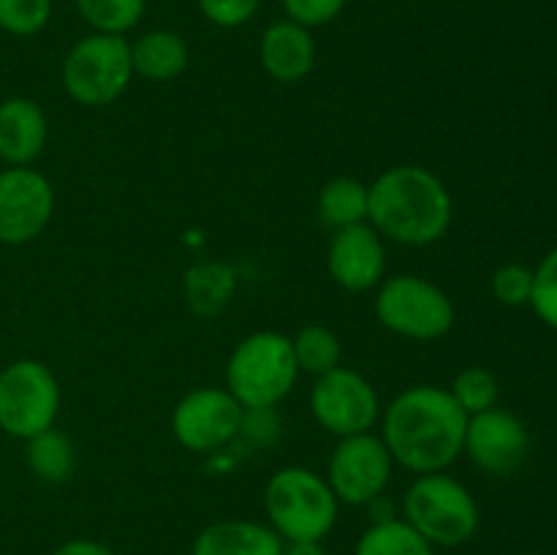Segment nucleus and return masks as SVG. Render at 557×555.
<instances>
[{"label":"nucleus","instance_id":"4468645a","mask_svg":"<svg viewBox=\"0 0 557 555\" xmlns=\"http://www.w3.org/2000/svg\"><path fill=\"white\" fill-rule=\"evenodd\" d=\"M386 239L368 221L332 232L326 245V272L343 292L362 294L386 278Z\"/></svg>","mask_w":557,"mask_h":555},{"label":"nucleus","instance_id":"7ed1b4c3","mask_svg":"<svg viewBox=\"0 0 557 555\" xmlns=\"http://www.w3.org/2000/svg\"><path fill=\"white\" fill-rule=\"evenodd\" d=\"M264 515L283 542H324L341 515V501L319 471L283 466L264 484Z\"/></svg>","mask_w":557,"mask_h":555},{"label":"nucleus","instance_id":"a211bd4d","mask_svg":"<svg viewBox=\"0 0 557 555\" xmlns=\"http://www.w3.org/2000/svg\"><path fill=\"white\" fill-rule=\"evenodd\" d=\"M131 63L134 76L147 82H174L190 65V49L180 33L169 27L147 30L131 44Z\"/></svg>","mask_w":557,"mask_h":555},{"label":"nucleus","instance_id":"f03ea898","mask_svg":"<svg viewBox=\"0 0 557 555\" xmlns=\"http://www.w3.org/2000/svg\"><path fill=\"white\" fill-rule=\"evenodd\" d=\"M368 190V223L386 243L424 248L438 243L455 221V199L446 183L419 163L384 169Z\"/></svg>","mask_w":557,"mask_h":555},{"label":"nucleus","instance_id":"ddd939ff","mask_svg":"<svg viewBox=\"0 0 557 555\" xmlns=\"http://www.w3.org/2000/svg\"><path fill=\"white\" fill-rule=\"evenodd\" d=\"M528 446H531V439H528L525 424L506 408L493 406L468 417L462 452L479 471L490 477L515 473L525 462Z\"/></svg>","mask_w":557,"mask_h":555},{"label":"nucleus","instance_id":"b1692460","mask_svg":"<svg viewBox=\"0 0 557 555\" xmlns=\"http://www.w3.org/2000/svg\"><path fill=\"white\" fill-rule=\"evenodd\" d=\"M234 292V272L223 264H201L185 275V297L196 313H215Z\"/></svg>","mask_w":557,"mask_h":555},{"label":"nucleus","instance_id":"aec40b11","mask_svg":"<svg viewBox=\"0 0 557 555\" xmlns=\"http://www.w3.org/2000/svg\"><path fill=\"white\" fill-rule=\"evenodd\" d=\"M25 444V460L33 477L47 484H60L71 479L76 468V449L69 435L60 433L58 428H49L27 439Z\"/></svg>","mask_w":557,"mask_h":555},{"label":"nucleus","instance_id":"f3484780","mask_svg":"<svg viewBox=\"0 0 557 555\" xmlns=\"http://www.w3.org/2000/svg\"><path fill=\"white\" fill-rule=\"evenodd\" d=\"M190 555H283V539L267 522L234 517L201 528Z\"/></svg>","mask_w":557,"mask_h":555},{"label":"nucleus","instance_id":"bb28decb","mask_svg":"<svg viewBox=\"0 0 557 555\" xmlns=\"http://www.w3.org/2000/svg\"><path fill=\"white\" fill-rule=\"evenodd\" d=\"M528 305L544 324L557 330V248L549 250L533 270V292Z\"/></svg>","mask_w":557,"mask_h":555},{"label":"nucleus","instance_id":"39448f33","mask_svg":"<svg viewBox=\"0 0 557 555\" xmlns=\"http://www.w3.org/2000/svg\"><path fill=\"white\" fill-rule=\"evenodd\" d=\"M400 517L433 547H462L479 531V504L451 473H422L403 493Z\"/></svg>","mask_w":557,"mask_h":555},{"label":"nucleus","instance_id":"6ab92c4d","mask_svg":"<svg viewBox=\"0 0 557 555\" xmlns=\"http://www.w3.org/2000/svg\"><path fill=\"white\" fill-rule=\"evenodd\" d=\"M368 201L370 190L368 183L357 177H332L330 183H324L319 194V218L324 226H330L332 232L346 226H357V223L368 221Z\"/></svg>","mask_w":557,"mask_h":555},{"label":"nucleus","instance_id":"0eeeda50","mask_svg":"<svg viewBox=\"0 0 557 555\" xmlns=\"http://www.w3.org/2000/svg\"><path fill=\"white\" fill-rule=\"evenodd\" d=\"M134 79L131 44L125 36L87 33L65 52L60 82L65 96L87 109L109 107L128 90Z\"/></svg>","mask_w":557,"mask_h":555},{"label":"nucleus","instance_id":"5701e85b","mask_svg":"<svg viewBox=\"0 0 557 555\" xmlns=\"http://www.w3.org/2000/svg\"><path fill=\"white\" fill-rule=\"evenodd\" d=\"M76 11L92 33L125 36L145 20L147 0H74Z\"/></svg>","mask_w":557,"mask_h":555},{"label":"nucleus","instance_id":"423d86ee","mask_svg":"<svg viewBox=\"0 0 557 555\" xmlns=\"http://www.w3.org/2000/svg\"><path fill=\"white\" fill-rule=\"evenodd\" d=\"M373 313L392 335L417 343L441 341L455 326L451 297L422 275H386L375 288Z\"/></svg>","mask_w":557,"mask_h":555},{"label":"nucleus","instance_id":"dca6fc26","mask_svg":"<svg viewBox=\"0 0 557 555\" xmlns=\"http://www.w3.org/2000/svg\"><path fill=\"white\" fill-rule=\"evenodd\" d=\"M47 136V114L33 98L14 96L0 103V161L30 166L44 152Z\"/></svg>","mask_w":557,"mask_h":555},{"label":"nucleus","instance_id":"9d476101","mask_svg":"<svg viewBox=\"0 0 557 555\" xmlns=\"http://www.w3.org/2000/svg\"><path fill=\"white\" fill-rule=\"evenodd\" d=\"M395 471L389 449L379 433H357L337 439L326 460V482L341 506H368L386 493Z\"/></svg>","mask_w":557,"mask_h":555},{"label":"nucleus","instance_id":"1a4fd4ad","mask_svg":"<svg viewBox=\"0 0 557 555\" xmlns=\"http://www.w3.org/2000/svg\"><path fill=\"white\" fill-rule=\"evenodd\" d=\"M308 408L315 422L335 439L370 433L381 419V397L373 381L359 370L341 368L315 375L308 395Z\"/></svg>","mask_w":557,"mask_h":555},{"label":"nucleus","instance_id":"20e7f679","mask_svg":"<svg viewBox=\"0 0 557 555\" xmlns=\"http://www.w3.org/2000/svg\"><path fill=\"white\" fill-rule=\"evenodd\" d=\"M297 381L299 365L292 337L283 332H250L228 354L226 390L243 408H277Z\"/></svg>","mask_w":557,"mask_h":555},{"label":"nucleus","instance_id":"9b49d317","mask_svg":"<svg viewBox=\"0 0 557 555\" xmlns=\"http://www.w3.org/2000/svg\"><path fill=\"white\" fill-rule=\"evenodd\" d=\"M243 406L226 386H199L177 400L169 417L174 441L196 455H212L239 439Z\"/></svg>","mask_w":557,"mask_h":555},{"label":"nucleus","instance_id":"f8f14e48","mask_svg":"<svg viewBox=\"0 0 557 555\" xmlns=\"http://www.w3.org/2000/svg\"><path fill=\"white\" fill-rule=\"evenodd\" d=\"M54 215V188L33 166L0 172V243L27 245L41 237Z\"/></svg>","mask_w":557,"mask_h":555},{"label":"nucleus","instance_id":"f257e3e1","mask_svg":"<svg viewBox=\"0 0 557 555\" xmlns=\"http://www.w3.org/2000/svg\"><path fill=\"white\" fill-rule=\"evenodd\" d=\"M381 441L395 466L417 473L446 471L466 444L468 414L438 384H413L381 408Z\"/></svg>","mask_w":557,"mask_h":555},{"label":"nucleus","instance_id":"4be33fe9","mask_svg":"<svg viewBox=\"0 0 557 555\" xmlns=\"http://www.w3.org/2000/svg\"><path fill=\"white\" fill-rule=\"evenodd\" d=\"M294 357H297L299 373L324 375L330 370L341 368L343 362V343L330 326L324 324H305L297 335L292 337Z\"/></svg>","mask_w":557,"mask_h":555},{"label":"nucleus","instance_id":"c756f323","mask_svg":"<svg viewBox=\"0 0 557 555\" xmlns=\"http://www.w3.org/2000/svg\"><path fill=\"white\" fill-rule=\"evenodd\" d=\"M281 3L286 11V20L313 30V27L335 22L348 5V0H281Z\"/></svg>","mask_w":557,"mask_h":555},{"label":"nucleus","instance_id":"412c9836","mask_svg":"<svg viewBox=\"0 0 557 555\" xmlns=\"http://www.w3.org/2000/svg\"><path fill=\"white\" fill-rule=\"evenodd\" d=\"M351 555H435V547L419 536L403 517L384 522H370L359 533Z\"/></svg>","mask_w":557,"mask_h":555},{"label":"nucleus","instance_id":"6e6552de","mask_svg":"<svg viewBox=\"0 0 557 555\" xmlns=\"http://www.w3.org/2000/svg\"><path fill=\"white\" fill-rule=\"evenodd\" d=\"M60 381L38 359H16L0 370V430L27 441L54 428L60 414Z\"/></svg>","mask_w":557,"mask_h":555},{"label":"nucleus","instance_id":"393cba45","mask_svg":"<svg viewBox=\"0 0 557 555\" xmlns=\"http://www.w3.org/2000/svg\"><path fill=\"white\" fill-rule=\"evenodd\" d=\"M449 392L457 400V406L468 417H473V414L487 411V408L498 403V379L487 368H482V365H468V368H462L455 375Z\"/></svg>","mask_w":557,"mask_h":555},{"label":"nucleus","instance_id":"473e14b6","mask_svg":"<svg viewBox=\"0 0 557 555\" xmlns=\"http://www.w3.org/2000/svg\"><path fill=\"white\" fill-rule=\"evenodd\" d=\"M364 509L370 511V522H384V520H395V517H400L397 515L395 504H392L389 498H384V495H379L375 501H370Z\"/></svg>","mask_w":557,"mask_h":555},{"label":"nucleus","instance_id":"2f4dec72","mask_svg":"<svg viewBox=\"0 0 557 555\" xmlns=\"http://www.w3.org/2000/svg\"><path fill=\"white\" fill-rule=\"evenodd\" d=\"M49 555H117L109 544L98 542V539H87V536H76L69 539V542L58 544Z\"/></svg>","mask_w":557,"mask_h":555},{"label":"nucleus","instance_id":"cd10ccee","mask_svg":"<svg viewBox=\"0 0 557 555\" xmlns=\"http://www.w3.org/2000/svg\"><path fill=\"white\" fill-rule=\"evenodd\" d=\"M201 16L221 30H237L248 25L261 9V0H196Z\"/></svg>","mask_w":557,"mask_h":555},{"label":"nucleus","instance_id":"c85d7f7f","mask_svg":"<svg viewBox=\"0 0 557 555\" xmlns=\"http://www.w3.org/2000/svg\"><path fill=\"white\" fill-rule=\"evenodd\" d=\"M533 292V270L525 264H504L495 270L493 275V294L498 303L509 305V308H520V305L531 303Z\"/></svg>","mask_w":557,"mask_h":555},{"label":"nucleus","instance_id":"72a5a7b5","mask_svg":"<svg viewBox=\"0 0 557 555\" xmlns=\"http://www.w3.org/2000/svg\"><path fill=\"white\" fill-rule=\"evenodd\" d=\"M283 555H326L324 542H283Z\"/></svg>","mask_w":557,"mask_h":555},{"label":"nucleus","instance_id":"2eb2a0df","mask_svg":"<svg viewBox=\"0 0 557 555\" xmlns=\"http://www.w3.org/2000/svg\"><path fill=\"white\" fill-rule=\"evenodd\" d=\"M259 60L270 79L297 85L315 65L313 30L292 20L272 22L259 38Z\"/></svg>","mask_w":557,"mask_h":555},{"label":"nucleus","instance_id":"a878e982","mask_svg":"<svg viewBox=\"0 0 557 555\" xmlns=\"http://www.w3.org/2000/svg\"><path fill=\"white\" fill-rule=\"evenodd\" d=\"M52 0H0V30L16 38L38 36L52 20Z\"/></svg>","mask_w":557,"mask_h":555},{"label":"nucleus","instance_id":"7c9ffc66","mask_svg":"<svg viewBox=\"0 0 557 555\" xmlns=\"http://www.w3.org/2000/svg\"><path fill=\"white\" fill-rule=\"evenodd\" d=\"M281 435V414L277 408H243L239 439L248 441L256 449L272 446Z\"/></svg>","mask_w":557,"mask_h":555}]
</instances>
